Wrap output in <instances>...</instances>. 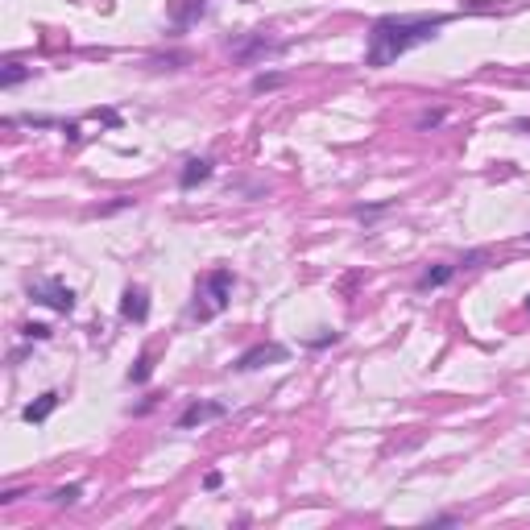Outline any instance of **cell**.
<instances>
[{
  "instance_id": "30bf717a",
  "label": "cell",
  "mask_w": 530,
  "mask_h": 530,
  "mask_svg": "<svg viewBox=\"0 0 530 530\" xmlns=\"http://www.w3.org/2000/svg\"><path fill=\"white\" fill-rule=\"evenodd\" d=\"M456 278V265H435V269H427L423 278H419V290H435V286H447Z\"/></svg>"
},
{
  "instance_id": "8fae6325",
  "label": "cell",
  "mask_w": 530,
  "mask_h": 530,
  "mask_svg": "<svg viewBox=\"0 0 530 530\" xmlns=\"http://www.w3.org/2000/svg\"><path fill=\"white\" fill-rule=\"evenodd\" d=\"M34 75V67H25V62H4V71H0V88H17L21 79H29Z\"/></svg>"
},
{
  "instance_id": "44dd1931",
  "label": "cell",
  "mask_w": 530,
  "mask_h": 530,
  "mask_svg": "<svg viewBox=\"0 0 530 530\" xmlns=\"http://www.w3.org/2000/svg\"><path fill=\"white\" fill-rule=\"evenodd\" d=\"M220 481H224L220 473H208V477H203V489H220Z\"/></svg>"
},
{
  "instance_id": "603a6c76",
  "label": "cell",
  "mask_w": 530,
  "mask_h": 530,
  "mask_svg": "<svg viewBox=\"0 0 530 530\" xmlns=\"http://www.w3.org/2000/svg\"><path fill=\"white\" fill-rule=\"evenodd\" d=\"M526 311H530V299H526Z\"/></svg>"
},
{
  "instance_id": "e0dca14e",
  "label": "cell",
  "mask_w": 530,
  "mask_h": 530,
  "mask_svg": "<svg viewBox=\"0 0 530 530\" xmlns=\"http://www.w3.org/2000/svg\"><path fill=\"white\" fill-rule=\"evenodd\" d=\"M381 212H390V203H373V208H356V220H373V216H381Z\"/></svg>"
},
{
  "instance_id": "2e32d148",
  "label": "cell",
  "mask_w": 530,
  "mask_h": 530,
  "mask_svg": "<svg viewBox=\"0 0 530 530\" xmlns=\"http://www.w3.org/2000/svg\"><path fill=\"white\" fill-rule=\"evenodd\" d=\"M21 332H25V340H50V327L46 323H25Z\"/></svg>"
},
{
  "instance_id": "8992f818",
  "label": "cell",
  "mask_w": 530,
  "mask_h": 530,
  "mask_svg": "<svg viewBox=\"0 0 530 530\" xmlns=\"http://www.w3.org/2000/svg\"><path fill=\"white\" fill-rule=\"evenodd\" d=\"M228 414V406L224 402H191L182 414H178V431H191V427H199V423H212V419H224Z\"/></svg>"
},
{
  "instance_id": "52a82bcc",
  "label": "cell",
  "mask_w": 530,
  "mask_h": 530,
  "mask_svg": "<svg viewBox=\"0 0 530 530\" xmlns=\"http://www.w3.org/2000/svg\"><path fill=\"white\" fill-rule=\"evenodd\" d=\"M121 315H125L129 323H145V319H149V290H145V286H125V294H121Z\"/></svg>"
},
{
  "instance_id": "d6986e66",
  "label": "cell",
  "mask_w": 530,
  "mask_h": 530,
  "mask_svg": "<svg viewBox=\"0 0 530 530\" xmlns=\"http://www.w3.org/2000/svg\"><path fill=\"white\" fill-rule=\"evenodd\" d=\"M17 497H25V493H21V489H4V493H0V505H13Z\"/></svg>"
},
{
  "instance_id": "ffe728a7",
  "label": "cell",
  "mask_w": 530,
  "mask_h": 530,
  "mask_svg": "<svg viewBox=\"0 0 530 530\" xmlns=\"http://www.w3.org/2000/svg\"><path fill=\"white\" fill-rule=\"evenodd\" d=\"M477 261H485V253H481V249H477V253H468L460 265H464V269H477Z\"/></svg>"
},
{
  "instance_id": "277c9868",
  "label": "cell",
  "mask_w": 530,
  "mask_h": 530,
  "mask_svg": "<svg viewBox=\"0 0 530 530\" xmlns=\"http://www.w3.org/2000/svg\"><path fill=\"white\" fill-rule=\"evenodd\" d=\"M228 50H232L236 62H257V58H265V54H273L278 42H273L269 34H261V29H249V34H236V38L228 42Z\"/></svg>"
},
{
  "instance_id": "5b68a950",
  "label": "cell",
  "mask_w": 530,
  "mask_h": 530,
  "mask_svg": "<svg viewBox=\"0 0 530 530\" xmlns=\"http://www.w3.org/2000/svg\"><path fill=\"white\" fill-rule=\"evenodd\" d=\"M290 356L286 344H273V340H265V344H253V348H245V353L236 356V373H253V369H265V365H282Z\"/></svg>"
},
{
  "instance_id": "ba28073f",
  "label": "cell",
  "mask_w": 530,
  "mask_h": 530,
  "mask_svg": "<svg viewBox=\"0 0 530 530\" xmlns=\"http://www.w3.org/2000/svg\"><path fill=\"white\" fill-rule=\"evenodd\" d=\"M212 175H216V162H212V158H191V162L178 170V186H182V191H195L199 182H208Z\"/></svg>"
},
{
  "instance_id": "4fadbf2b",
  "label": "cell",
  "mask_w": 530,
  "mask_h": 530,
  "mask_svg": "<svg viewBox=\"0 0 530 530\" xmlns=\"http://www.w3.org/2000/svg\"><path fill=\"white\" fill-rule=\"evenodd\" d=\"M149 373H154V365H149V353H141V356H137V365L129 369V381H137V386H141V381H149Z\"/></svg>"
},
{
  "instance_id": "9a60e30c",
  "label": "cell",
  "mask_w": 530,
  "mask_h": 530,
  "mask_svg": "<svg viewBox=\"0 0 530 530\" xmlns=\"http://www.w3.org/2000/svg\"><path fill=\"white\" fill-rule=\"evenodd\" d=\"M286 83V75H257L253 79V91H273V88H282Z\"/></svg>"
},
{
  "instance_id": "6da1fadb",
  "label": "cell",
  "mask_w": 530,
  "mask_h": 530,
  "mask_svg": "<svg viewBox=\"0 0 530 530\" xmlns=\"http://www.w3.org/2000/svg\"><path fill=\"white\" fill-rule=\"evenodd\" d=\"M451 17L447 13H390L369 25L365 46V67H390L414 46H427Z\"/></svg>"
},
{
  "instance_id": "7402d4cb",
  "label": "cell",
  "mask_w": 530,
  "mask_h": 530,
  "mask_svg": "<svg viewBox=\"0 0 530 530\" xmlns=\"http://www.w3.org/2000/svg\"><path fill=\"white\" fill-rule=\"evenodd\" d=\"M451 522H456L451 514H435V518H431V526H451Z\"/></svg>"
},
{
  "instance_id": "7c38bea8",
  "label": "cell",
  "mask_w": 530,
  "mask_h": 530,
  "mask_svg": "<svg viewBox=\"0 0 530 530\" xmlns=\"http://www.w3.org/2000/svg\"><path fill=\"white\" fill-rule=\"evenodd\" d=\"M79 497H83V485H67V489H54V493H50L54 505H75Z\"/></svg>"
},
{
  "instance_id": "ac0fdd59",
  "label": "cell",
  "mask_w": 530,
  "mask_h": 530,
  "mask_svg": "<svg viewBox=\"0 0 530 530\" xmlns=\"http://www.w3.org/2000/svg\"><path fill=\"white\" fill-rule=\"evenodd\" d=\"M336 340H340V332H327V336H315L311 348H327V344H336Z\"/></svg>"
},
{
  "instance_id": "9c48e42d",
  "label": "cell",
  "mask_w": 530,
  "mask_h": 530,
  "mask_svg": "<svg viewBox=\"0 0 530 530\" xmlns=\"http://www.w3.org/2000/svg\"><path fill=\"white\" fill-rule=\"evenodd\" d=\"M54 410H58V394H54V390H46L38 402H29V406L21 410V419H25V423H46Z\"/></svg>"
},
{
  "instance_id": "5bb4252c",
  "label": "cell",
  "mask_w": 530,
  "mask_h": 530,
  "mask_svg": "<svg viewBox=\"0 0 530 530\" xmlns=\"http://www.w3.org/2000/svg\"><path fill=\"white\" fill-rule=\"evenodd\" d=\"M443 121H447V112H443V108H435V112H423L414 125H419V129H440Z\"/></svg>"
},
{
  "instance_id": "3957f363",
  "label": "cell",
  "mask_w": 530,
  "mask_h": 530,
  "mask_svg": "<svg viewBox=\"0 0 530 530\" xmlns=\"http://www.w3.org/2000/svg\"><path fill=\"white\" fill-rule=\"evenodd\" d=\"M29 299L42 303V307H50V311H58V315H71V311H75V290L62 286L58 278H38V282H29Z\"/></svg>"
},
{
  "instance_id": "7a4b0ae2",
  "label": "cell",
  "mask_w": 530,
  "mask_h": 530,
  "mask_svg": "<svg viewBox=\"0 0 530 530\" xmlns=\"http://www.w3.org/2000/svg\"><path fill=\"white\" fill-rule=\"evenodd\" d=\"M232 286H236L232 269H208V273L195 282V307H191V315H195L199 323L216 319V315L228 307V299H232Z\"/></svg>"
}]
</instances>
